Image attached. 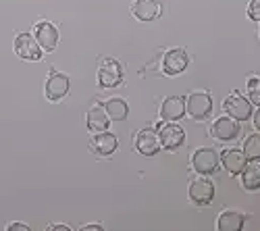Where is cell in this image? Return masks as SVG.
<instances>
[{
	"mask_svg": "<svg viewBox=\"0 0 260 231\" xmlns=\"http://www.w3.org/2000/svg\"><path fill=\"white\" fill-rule=\"evenodd\" d=\"M187 196L196 206H208L214 198V183L206 179V175H198L189 181Z\"/></svg>",
	"mask_w": 260,
	"mask_h": 231,
	"instance_id": "1",
	"label": "cell"
},
{
	"mask_svg": "<svg viewBox=\"0 0 260 231\" xmlns=\"http://www.w3.org/2000/svg\"><path fill=\"white\" fill-rule=\"evenodd\" d=\"M158 142H160V148L173 152V150H179L181 146L185 144V131L175 123H158Z\"/></svg>",
	"mask_w": 260,
	"mask_h": 231,
	"instance_id": "2",
	"label": "cell"
},
{
	"mask_svg": "<svg viewBox=\"0 0 260 231\" xmlns=\"http://www.w3.org/2000/svg\"><path fill=\"white\" fill-rule=\"evenodd\" d=\"M219 152L212 148H198L191 154V169L198 175H212L216 169H219Z\"/></svg>",
	"mask_w": 260,
	"mask_h": 231,
	"instance_id": "3",
	"label": "cell"
},
{
	"mask_svg": "<svg viewBox=\"0 0 260 231\" xmlns=\"http://www.w3.org/2000/svg\"><path fill=\"white\" fill-rule=\"evenodd\" d=\"M123 81V67L115 58H104L98 67V86L100 88H117Z\"/></svg>",
	"mask_w": 260,
	"mask_h": 231,
	"instance_id": "4",
	"label": "cell"
},
{
	"mask_svg": "<svg viewBox=\"0 0 260 231\" xmlns=\"http://www.w3.org/2000/svg\"><path fill=\"white\" fill-rule=\"evenodd\" d=\"M223 109L235 121H248L252 117V102L248 98H244L240 92L229 94L223 102Z\"/></svg>",
	"mask_w": 260,
	"mask_h": 231,
	"instance_id": "5",
	"label": "cell"
},
{
	"mask_svg": "<svg viewBox=\"0 0 260 231\" xmlns=\"http://www.w3.org/2000/svg\"><path fill=\"white\" fill-rule=\"evenodd\" d=\"M71 90V81L64 73H58V71H50L48 77H46V83H44V96L50 100V102H56L60 98H64Z\"/></svg>",
	"mask_w": 260,
	"mask_h": 231,
	"instance_id": "6",
	"label": "cell"
},
{
	"mask_svg": "<svg viewBox=\"0 0 260 231\" xmlns=\"http://www.w3.org/2000/svg\"><path fill=\"white\" fill-rule=\"evenodd\" d=\"M185 113H189L196 121L206 119L212 113V98L206 92H191L185 98Z\"/></svg>",
	"mask_w": 260,
	"mask_h": 231,
	"instance_id": "7",
	"label": "cell"
},
{
	"mask_svg": "<svg viewBox=\"0 0 260 231\" xmlns=\"http://www.w3.org/2000/svg\"><path fill=\"white\" fill-rule=\"evenodd\" d=\"M187 52L183 48H173V50H167L162 54V62H160V67H162V73L165 75H181L185 69H187Z\"/></svg>",
	"mask_w": 260,
	"mask_h": 231,
	"instance_id": "8",
	"label": "cell"
},
{
	"mask_svg": "<svg viewBox=\"0 0 260 231\" xmlns=\"http://www.w3.org/2000/svg\"><path fill=\"white\" fill-rule=\"evenodd\" d=\"M34 38L44 52H52L58 44V29L54 23H50V21H40V23L34 27Z\"/></svg>",
	"mask_w": 260,
	"mask_h": 231,
	"instance_id": "9",
	"label": "cell"
},
{
	"mask_svg": "<svg viewBox=\"0 0 260 231\" xmlns=\"http://www.w3.org/2000/svg\"><path fill=\"white\" fill-rule=\"evenodd\" d=\"M15 52L19 58L23 60H40L42 58V50L40 44L36 42V38L31 34H19L15 38Z\"/></svg>",
	"mask_w": 260,
	"mask_h": 231,
	"instance_id": "10",
	"label": "cell"
},
{
	"mask_svg": "<svg viewBox=\"0 0 260 231\" xmlns=\"http://www.w3.org/2000/svg\"><path fill=\"white\" fill-rule=\"evenodd\" d=\"M210 134H212L214 140L231 142V140H235L237 136H240V125H237V121L231 119L229 115H227V117H219V119L212 123Z\"/></svg>",
	"mask_w": 260,
	"mask_h": 231,
	"instance_id": "11",
	"label": "cell"
},
{
	"mask_svg": "<svg viewBox=\"0 0 260 231\" xmlns=\"http://www.w3.org/2000/svg\"><path fill=\"white\" fill-rule=\"evenodd\" d=\"M90 148H92V152L98 154V156H111V154L117 152V148H119V140H117V136L111 134V131H100V134L94 136Z\"/></svg>",
	"mask_w": 260,
	"mask_h": 231,
	"instance_id": "12",
	"label": "cell"
},
{
	"mask_svg": "<svg viewBox=\"0 0 260 231\" xmlns=\"http://www.w3.org/2000/svg\"><path fill=\"white\" fill-rule=\"evenodd\" d=\"M132 13L138 21H154L160 17L162 7L158 0H134Z\"/></svg>",
	"mask_w": 260,
	"mask_h": 231,
	"instance_id": "13",
	"label": "cell"
},
{
	"mask_svg": "<svg viewBox=\"0 0 260 231\" xmlns=\"http://www.w3.org/2000/svg\"><path fill=\"white\" fill-rule=\"evenodd\" d=\"M219 158H221V164L231 175H240L244 171V167L248 164V158H246L244 150H237V148H225Z\"/></svg>",
	"mask_w": 260,
	"mask_h": 231,
	"instance_id": "14",
	"label": "cell"
},
{
	"mask_svg": "<svg viewBox=\"0 0 260 231\" xmlns=\"http://www.w3.org/2000/svg\"><path fill=\"white\" fill-rule=\"evenodd\" d=\"M185 115V98L169 96L160 104V119L162 121H179Z\"/></svg>",
	"mask_w": 260,
	"mask_h": 231,
	"instance_id": "15",
	"label": "cell"
},
{
	"mask_svg": "<svg viewBox=\"0 0 260 231\" xmlns=\"http://www.w3.org/2000/svg\"><path fill=\"white\" fill-rule=\"evenodd\" d=\"M160 148V142H158V134L154 129H142L136 136V150L144 156H154Z\"/></svg>",
	"mask_w": 260,
	"mask_h": 231,
	"instance_id": "16",
	"label": "cell"
},
{
	"mask_svg": "<svg viewBox=\"0 0 260 231\" xmlns=\"http://www.w3.org/2000/svg\"><path fill=\"white\" fill-rule=\"evenodd\" d=\"M108 123H111V119H108L104 107H92L88 113H85V125H88V129H90L92 134L106 131Z\"/></svg>",
	"mask_w": 260,
	"mask_h": 231,
	"instance_id": "17",
	"label": "cell"
},
{
	"mask_svg": "<svg viewBox=\"0 0 260 231\" xmlns=\"http://www.w3.org/2000/svg\"><path fill=\"white\" fill-rule=\"evenodd\" d=\"M246 217L237 211H223L216 219V229L219 231H242Z\"/></svg>",
	"mask_w": 260,
	"mask_h": 231,
	"instance_id": "18",
	"label": "cell"
},
{
	"mask_svg": "<svg viewBox=\"0 0 260 231\" xmlns=\"http://www.w3.org/2000/svg\"><path fill=\"white\" fill-rule=\"evenodd\" d=\"M240 175H242L244 190H248V192L260 190V160H252L250 164H246Z\"/></svg>",
	"mask_w": 260,
	"mask_h": 231,
	"instance_id": "19",
	"label": "cell"
},
{
	"mask_svg": "<svg viewBox=\"0 0 260 231\" xmlns=\"http://www.w3.org/2000/svg\"><path fill=\"white\" fill-rule=\"evenodd\" d=\"M104 111L111 121H125L129 115V107L123 98H108L104 102Z\"/></svg>",
	"mask_w": 260,
	"mask_h": 231,
	"instance_id": "20",
	"label": "cell"
},
{
	"mask_svg": "<svg viewBox=\"0 0 260 231\" xmlns=\"http://www.w3.org/2000/svg\"><path fill=\"white\" fill-rule=\"evenodd\" d=\"M244 154L250 160H260V136L252 134L244 140Z\"/></svg>",
	"mask_w": 260,
	"mask_h": 231,
	"instance_id": "21",
	"label": "cell"
},
{
	"mask_svg": "<svg viewBox=\"0 0 260 231\" xmlns=\"http://www.w3.org/2000/svg\"><path fill=\"white\" fill-rule=\"evenodd\" d=\"M248 94H250V102L260 107V77H250L248 79Z\"/></svg>",
	"mask_w": 260,
	"mask_h": 231,
	"instance_id": "22",
	"label": "cell"
},
{
	"mask_svg": "<svg viewBox=\"0 0 260 231\" xmlns=\"http://www.w3.org/2000/svg\"><path fill=\"white\" fill-rule=\"evenodd\" d=\"M248 17L252 21H260V0H250V5H248Z\"/></svg>",
	"mask_w": 260,
	"mask_h": 231,
	"instance_id": "23",
	"label": "cell"
},
{
	"mask_svg": "<svg viewBox=\"0 0 260 231\" xmlns=\"http://www.w3.org/2000/svg\"><path fill=\"white\" fill-rule=\"evenodd\" d=\"M7 229H9V231H29V227L23 225V223H11Z\"/></svg>",
	"mask_w": 260,
	"mask_h": 231,
	"instance_id": "24",
	"label": "cell"
},
{
	"mask_svg": "<svg viewBox=\"0 0 260 231\" xmlns=\"http://www.w3.org/2000/svg\"><path fill=\"white\" fill-rule=\"evenodd\" d=\"M48 229H50V231H69L71 227H69V225H50Z\"/></svg>",
	"mask_w": 260,
	"mask_h": 231,
	"instance_id": "25",
	"label": "cell"
},
{
	"mask_svg": "<svg viewBox=\"0 0 260 231\" xmlns=\"http://www.w3.org/2000/svg\"><path fill=\"white\" fill-rule=\"evenodd\" d=\"M254 127H256L258 131H260V109H258V111L254 113Z\"/></svg>",
	"mask_w": 260,
	"mask_h": 231,
	"instance_id": "26",
	"label": "cell"
},
{
	"mask_svg": "<svg viewBox=\"0 0 260 231\" xmlns=\"http://www.w3.org/2000/svg\"><path fill=\"white\" fill-rule=\"evenodd\" d=\"M81 229H85V231H98V229H102V225H83Z\"/></svg>",
	"mask_w": 260,
	"mask_h": 231,
	"instance_id": "27",
	"label": "cell"
},
{
	"mask_svg": "<svg viewBox=\"0 0 260 231\" xmlns=\"http://www.w3.org/2000/svg\"><path fill=\"white\" fill-rule=\"evenodd\" d=\"M258 34H260V31H258Z\"/></svg>",
	"mask_w": 260,
	"mask_h": 231,
	"instance_id": "28",
	"label": "cell"
}]
</instances>
